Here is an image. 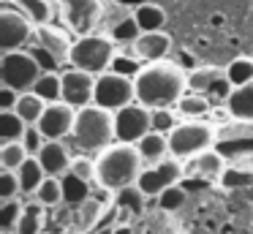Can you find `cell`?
Here are the masks:
<instances>
[{
    "label": "cell",
    "mask_w": 253,
    "mask_h": 234,
    "mask_svg": "<svg viewBox=\"0 0 253 234\" xmlns=\"http://www.w3.org/2000/svg\"><path fill=\"white\" fill-rule=\"evenodd\" d=\"M136 85V101L150 109L158 106H171L180 101V95L188 90V74L177 63L169 60H153L144 63L142 71L133 76Z\"/></svg>",
    "instance_id": "cell-1"
},
{
    "label": "cell",
    "mask_w": 253,
    "mask_h": 234,
    "mask_svg": "<svg viewBox=\"0 0 253 234\" xmlns=\"http://www.w3.org/2000/svg\"><path fill=\"white\" fill-rule=\"evenodd\" d=\"M142 155H139V147L131 144V141H112L109 147L98 152L95 158V183L104 190L115 193V190L126 188V185H133L142 174Z\"/></svg>",
    "instance_id": "cell-2"
},
{
    "label": "cell",
    "mask_w": 253,
    "mask_h": 234,
    "mask_svg": "<svg viewBox=\"0 0 253 234\" xmlns=\"http://www.w3.org/2000/svg\"><path fill=\"white\" fill-rule=\"evenodd\" d=\"M71 136L82 152H101L112 141H117L115 112L98 106V103H87V106L77 109V123H74Z\"/></svg>",
    "instance_id": "cell-3"
},
{
    "label": "cell",
    "mask_w": 253,
    "mask_h": 234,
    "mask_svg": "<svg viewBox=\"0 0 253 234\" xmlns=\"http://www.w3.org/2000/svg\"><path fill=\"white\" fill-rule=\"evenodd\" d=\"M115 54H117V47H115L112 38L87 33V36H79L77 41H74L68 63H71L74 68H82V71H87V74L98 76V74H104V71L112 68Z\"/></svg>",
    "instance_id": "cell-4"
},
{
    "label": "cell",
    "mask_w": 253,
    "mask_h": 234,
    "mask_svg": "<svg viewBox=\"0 0 253 234\" xmlns=\"http://www.w3.org/2000/svg\"><path fill=\"white\" fill-rule=\"evenodd\" d=\"M215 147V128L202 120H188L177 123L174 131H169V152L180 161H188L191 155Z\"/></svg>",
    "instance_id": "cell-5"
},
{
    "label": "cell",
    "mask_w": 253,
    "mask_h": 234,
    "mask_svg": "<svg viewBox=\"0 0 253 234\" xmlns=\"http://www.w3.org/2000/svg\"><path fill=\"white\" fill-rule=\"evenodd\" d=\"M41 74L44 71H41V65L30 54V49L28 52H22V49L3 52V57H0V82L14 87V90H19V93L33 90V85L39 82Z\"/></svg>",
    "instance_id": "cell-6"
},
{
    "label": "cell",
    "mask_w": 253,
    "mask_h": 234,
    "mask_svg": "<svg viewBox=\"0 0 253 234\" xmlns=\"http://www.w3.org/2000/svg\"><path fill=\"white\" fill-rule=\"evenodd\" d=\"M133 101H136V85H133V76L117 74V71H112V68L95 76L93 103L117 112V109L128 106V103H133Z\"/></svg>",
    "instance_id": "cell-7"
},
{
    "label": "cell",
    "mask_w": 253,
    "mask_h": 234,
    "mask_svg": "<svg viewBox=\"0 0 253 234\" xmlns=\"http://www.w3.org/2000/svg\"><path fill=\"white\" fill-rule=\"evenodd\" d=\"M215 147H218L229 161L253 152V120L229 117L223 125L215 128Z\"/></svg>",
    "instance_id": "cell-8"
},
{
    "label": "cell",
    "mask_w": 253,
    "mask_h": 234,
    "mask_svg": "<svg viewBox=\"0 0 253 234\" xmlns=\"http://www.w3.org/2000/svg\"><path fill=\"white\" fill-rule=\"evenodd\" d=\"M182 177H185V166L180 163V158L169 155V158H164V161L150 163L147 169H142L136 185L147 193V199H158L166 188L177 185Z\"/></svg>",
    "instance_id": "cell-9"
},
{
    "label": "cell",
    "mask_w": 253,
    "mask_h": 234,
    "mask_svg": "<svg viewBox=\"0 0 253 234\" xmlns=\"http://www.w3.org/2000/svg\"><path fill=\"white\" fill-rule=\"evenodd\" d=\"M153 131V109L144 103H128L115 112V134L117 141H131L136 144L144 134Z\"/></svg>",
    "instance_id": "cell-10"
},
{
    "label": "cell",
    "mask_w": 253,
    "mask_h": 234,
    "mask_svg": "<svg viewBox=\"0 0 253 234\" xmlns=\"http://www.w3.org/2000/svg\"><path fill=\"white\" fill-rule=\"evenodd\" d=\"M30 38H36V25L22 11H14L11 3H6L0 11V52L22 49Z\"/></svg>",
    "instance_id": "cell-11"
},
{
    "label": "cell",
    "mask_w": 253,
    "mask_h": 234,
    "mask_svg": "<svg viewBox=\"0 0 253 234\" xmlns=\"http://www.w3.org/2000/svg\"><path fill=\"white\" fill-rule=\"evenodd\" d=\"M101 14H104V3L101 0H60V16L66 27L77 36H87L101 25Z\"/></svg>",
    "instance_id": "cell-12"
},
{
    "label": "cell",
    "mask_w": 253,
    "mask_h": 234,
    "mask_svg": "<svg viewBox=\"0 0 253 234\" xmlns=\"http://www.w3.org/2000/svg\"><path fill=\"white\" fill-rule=\"evenodd\" d=\"M74 123H77V106L66 101H52L46 103L44 114L36 125L41 128V134L46 139H66L74 134Z\"/></svg>",
    "instance_id": "cell-13"
},
{
    "label": "cell",
    "mask_w": 253,
    "mask_h": 234,
    "mask_svg": "<svg viewBox=\"0 0 253 234\" xmlns=\"http://www.w3.org/2000/svg\"><path fill=\"white\" fill-rule=\"evenodd\" d=\"M63 101L71 103V106L82 109L87 103H93L95 95V74H87L82 68H66L63 71Z\"/></svg>",
    "instance_id": "cell-14"
},
{
    "label": "cell",
    "mask_w": 253,
    "mask_h": 234,
    "mask_svg": "<svg viewBox=\"0 0 253 234\" xmlns=\"http://www.w3.org/2000/svg\"><path fill=\"white\" fill-rule=\"evenodd\" d=\"M188 87L196 93H204L210 98H229V93L234 90L226 76V68H215V65H202V68H193L188 74Z\"/></svg>",
    "instance_id": "cell-15"
},
{
    "label": "cell",
    "mask_w": 253,
    "mask_h": 234,
    "mask_svg": "<svg viewBox=\"0 0 253 234\" xmlns=\"http://www.w3.org/2000/svg\"><path fill=\"white\" fill-rule=\"evenodd\" d=\"M229 166V158L218 150V147H207V150L196 152L185 161V174H193V177H204V180H220L223 169Z\"/></svg>",
    "instance_id": "cell-16"
},
{
    "label": "cell",
    "mask_w": 253,
    "mask_h": 234,
    "mask_svg": "<svg viewBox=\"0 0 253 234\" xmlns=\"http://www.w3.org/2000/svg\"><path fill=\"white\" fill-rule=\"evenodd\" d=\"M36 44L44 47V49H49L60 63H66V60L71 57L74 41L68 38L66 27H57V25H52V22H46V25H36Z\"/></svg>",
    "instance_id": "cell-17"
},
{
    "label": "cell",
    "mask_w": 253,
    "mask_h": 234,
    "mask_svg": "<svg viewBox=\"0 0 253 234\" xmlns=\"http://www.w3.org/2000/svg\"><path fill=\"white\" fill-rule=\"evenodd\" d=\"M39 161L46 169V174H52V177H63L71 169V155H68L63 139H46L44 147L39 150Z\"/></svg>",
    "instance_id": "cell-18"
},
{
    "label": "cell",
    "mask_w": 253,
    "mask_h": 234,
    "mask_svg": "<svg viewBox=\"0 0 253 234\" xmlns=\"http://www.w3.org/2000/svg\"><path fill=\"white\" fill-rule=\"evenodd\" d=\"M171 47V38L166 36L164 30H147L133 41V54L142 57L144 63H153V60H161Z\"/></svg>",
    "instance_id": "cell-19"
},
{
    "label": "cell",
    "mask_w": 253,
    "mask_h": 234,
    "mask_svg": "<svg viewBox=\"0 0 253 234\" xmlns=\"http://www.w3.org/2000/svg\"><path fill=\"white\" fill-rule=\"evenodd\" d=\"M139 147V155H142L144 163H158L164 158H169V134H161V131H150L144 134L142 139L136 141Z\"/></svg>",
    "instance_id": "cell-20"
},
{
    "label": "cell",
    "mask_w": 253,
    "mask_h": 234,
    "mask_svg": "<svg viewBox=\"0 0 253 234\" xmlns=\"http://www.w3.org/2000/svg\"><path fill=\"white\" fill-rule=\"evenodd\" d=\"M174 109H177V114H180V117L199 120V117H207V114L212 112V98L204 95V93L191 90V93H182L180 101L174 103Z\"/></svg>",
    "instance_id": "cell-21"
},
{
    "label": "cell",
    "mask_w": 253,
    "mask_h": 234,
    "mask_svg": "<svg viewBox=\"0 0 253 234\" xmlns=\"http://www.w3.org/2000/svg\"><path fill=\"white\" fill-rule=\"evenodd\" d=\"M46 210H49V207L41 204L39 199L22 204V215H19V223H17V234H44Z\"/></svg>",
    "instance_id": "cell-22"
},
{
    "label": "cell",
    "mask_w": 253,
    "mask_h": 234,
    "mask_svg": "<svg viewBox=\"0 0 253 234\" xmlns=\"http://www.w3.org/2000/svg\"><path fill=\"white\" fill-rule=\"evenodd\" d=\"M226 109L231 117H242V120H253V82L242 87H234L226 98Z\"/></svg>",
    "instance_id": "cell-23"
},
{
    "label": "cell",
    "mask_w": 253,
    "mask_h": 234,
    "mask_svg": "<svg viewBox=\"0 0 253 234\" xmlns=\"http://www.w3.org/2000/svg\"><path fill=\"white\" fill-rule=\"evenodd\" d=\"M17 174H19V183H22V193H36L39 185L46 180V169L41 166L39 155L25 158V163L17 169Z\"/></svg>",
    "instance_id": "cell-24"
},
{
    "label": "cell",
    "mask_w": 253,
    "mask_h": 234,
    "mask_svg": "<svg viewBox=\"0 0 253 234\" xmlns=\"http://www.w3.org/2000/svg\"><path fill=\"white\" fill-rule=\"evenodd\" d=\"M84 199H90V183L77 177L74 172H66L63 174V204L77 210Z\"/></svg>",
    "instance_id": "cell-25"
},
{
    "label": "cell",
    "mask_w": 253,
    "mask_h": 234,
    "mask_svg": "<svg viewBox=\"0 0 253 234\" xmlns=\"http://www.w3.org/2000/svg\"><path fill=\"white\" fill-rule=\"evenodd\" d=\"M104 212H106V201L90 196V199H84L82 204L77 207V226L84 229V232H93V229H98Z\"/></svg>",
    "instance_id": "cell-26"
},
{
    "label": "cell",
    "mask_w": 253,
    "mask_h": 234,
    "mask_svg": "<svg viewBox=\"0 0 253 234\" xmlns=\"http://www.w3.org/2000/svg\"><path fill=\"white\" fill-rule=\"evenodd\" d=\"M144 199H147V193L136 183L115 190V204L120 207V212H128V215H139L144 210Z\"/></svg>",
    "instance_id": "cell-27"
},
{
    "label": "cell",
    "mask_w": 253,
    "mask_h": 234,
    "mask_svg": "<svg viewBox=\"0 0 253 234\" xmlns=\"http://www.w3.org/2000/svg\"><path fill=\"white\" fill-rule=\"evenodd\" d=\"M14 109H17V114L28 125H36L41 120V114H44V109H46V101L39 95V93L28 90V93L19 95V101H17V106H14Z\"/></svg>",
    "instance_id": "cell-28"
},
{
    "label": "cell",
    "mask_w": 253,
    "mask_h": 234,
    "mask_svg": "<svg viewBox=\"0 0 253 234\" xmlns=\"http://www.w3.org/2000/svg\"><path fill=\"white\" fill-rule=\"evenodd\" d=\"M28 123L17 114V109H0V139L3 141H17L25 136Z\"/></svg>",
    "instance_id": "cell-29"
},
{
    "label": "cell",
    "mask_w": 253,
    "mask_h": 234,
    "mask_svg": "<svg viewBox=\"0 0 253 234\" xmlns=\"http://www.w3.org/2000/svg\"><path fill=\"white\" fill-rule=\"evenodd\" d=\"M33 93H39L46 103L52 101H63V76L57 71H44L39 76V82L33 85Z\"/></svg>",
    "instance_id": "cell-30"
},
{
    "label": "cell",
    "mask_w": 253,
    "mask_h": 234,
    "mask_svg": "<svg viewBox=\"0 0 253 234\" xmlns=\"http://www.w3.org/2000/svg\"><path fill=\"white\" fill-rule=\"evenodd\" d=\"M218 183L223 185L226 190L251 188V185H253V172H251V169H245V166H240V163H234V161H231L229 166L223 169V174H220V180H218Z\"/></svg>",
    "instance_id": "cell-31"
},
{
    "label": "cell",
    "mask_w": 253,
    "mask_h": 234,
    "mask_svg": "<svg viewBox=\"0 0 253 234\" xmlns=\"http://www.w3.org/2000/svg\"><path fill=\"white\" fill-rule=\"evenodd\" d=\"M133 16H136L139 27H142L144 33L147 30H161V27L166 25V11L161 8V5H155L153 0L144 3V5H139V8L133 11Z\"/></svg>",
    "instance_id": "cell-32"
},
{
    "label": "cell",
    "mask_w": 253,
    "mask_h": 234,
    "mask_svg": "<svg viewBox=\"0 0 253 234\" xmlns=\"http://www.w3.org/2000/svg\"><path fill=\"white\" fill-rule=\"evenodd\" d=\"M28 155H30V150L25 147L22 139H17V141H3V147H0V166L17 172V169L25 163V158H28Z\"/></svg>",
    "instance_id": "cell-33"
},
{
    "label": "cell",
    "mask_w": 253,
    "mask_h": 234,
    "mask_svg": "<svg viewBox=\"0 0 253 234\" xmlns=\"http://www.w3.org/2000/svg\"><path fill=\"white\" fill-rule=\"evenodd\" d=\"M33 196L46 207H63V177L46 174V180L39 185V190H36Z\"/></svg>",
    "instance_id": "cell-34"
},
{
    "label": "cell",
    "mask_w": 253,
    "mask_h": 234,
    "mask_svg": "<svg viewBox=\"0 0 253 234\" xmlns=\"http://www.w3.org/2000/svg\"><path fill=\"white\" fill-rule=\"evenodd\" d=\"M226 76H229L231 87H242L253 82V60L251 57H234L226 65Z\"/></svg>",
    "instance_id": "cell-35"
},
{
    "label": "cell",
    "mask_w": 253,
    "mask_h": 234,
    "mask_svg": "<svg viewBox=\"0 0 253 234\" xmlns=\"http://www.w3.org/2000/svg\"><path fill=\"white\" fill-rule=\"evenodd\" d=\"M17 5L33 25H46V22H52V5L46 3V0H17Z\"/></svg>",
    "instance_id": "cell-36"
},
{
    "label": "cell",
    "mask_w": 253,
    "mask_h": 234,
    "mask_svg": "<svg viewBox=\"0 0 253 234\" xmlns=\"http://www.w3.org/2000/svg\"><path fill=\"white\" fill-rule=\"evenodd\" d=\"M142 27H139V22H136V16H128V19H123L120 25H115L109 30V38L115 44H128V47H133V41H136L139 36H142Z\"/></svg>",
    "instance_id": "cell-37"
},
{
    "label": "cell",
    "mask_w": 253,
    "mask_h": 234,
    "mask_svg": "<svg viewBox=\"0 0 253 234\" xmlns=\"http://www.w3.org/2000/svg\"><path fill=\"white\" fill-rule=\"evenodd\" d=\"M19 215H22V204L17 199H6L0 207V234H11L17 232Z\"/></svg>",
    "instance_id": "cell-38"
},
{
    "label": "cell",
    "mask_w": 253,
    "mask_h": 234,
    "mask_svg": "<svg viewBox=\"0 0 253 234\" xmlns=\"http://www.w3.org/2000/svg\"><path fill=\"white\" fill-rule=\"evenodd\" d=\"M188 201V190L182 188V183H177V185H171V188H166L164 193L158 196V204H161V210H166V212H174V210H180L182 204Z\"/></svg>",
    "instance_id": "cell-39"
},
{
    "label": "cell",
    "mask_w": 253,
    "mask_h": 234,
    "mask_svg": "<svg viewBox=\"0 0 253 234\" xmlns=\"http://www.w3.org/2000/svg\"><path fill=\"white\" fill-rule=\"evenodd\" d=\"M22 193V183H19V174L11 169H3L0 172V199H17Z\"/></svg>",
    "instance_id": "cell-40"
},
{
    "label": "cell",
    "mask_w": 253,
    "mask_h": 234,
    "mask_svg": "<svg viewBox=\"0 0 253 234\" xmlns=\"http://www.w3.org/2000/svg\"><path fill=\"white\" fill-rule=\"evenodd\" d=\"M68 172H74L77 177L87 180V183H95V174H98V169H95V158H90V152L87 155H74Z\"/></svg>",
    "instance_id": "cell-41"
},
{
    "label": "cell",
    "mask_w": 253,
    "mask_h": 234,
    "mask_svg": "<svg viewBox=\"0 0 253 234\" xmlns=\"http://www.w3.org/2000/svg\"><path fill=\"white\" fill-rule=\"evenodd\" d=\"M131 14H133V8H128V5H120L117 0H112V5H106L104 14H101V25H104L106 30H112V27L120 25L123 19H128Z\"/></svg>",
    "instance_id": "cell-42"
},
{
    "label": "cell",
    "mask_w": 253,
    "mask_h": 234,
    "mask_svg": "<svg viewBox=\"0 0 253 234\" xmlns=\"http://www.w3.org/2000/svg\"><path fill=\"white\" fill-rule=\"evenodd\" d=\"M139 60H142V57H136V54L131 57V52H128V54H120V52H117L115 60H112V71H117V74H126V76H136L139 71H142V63H139Z\"/></svg>",
    "instance_id": "cell-43"
},
{
    "label": "cell",
    "mask_w": 253,
    "mask_h": 234,
    "mask_svg": "<svg viewBox=\"0 0 253 234\" xmlns=\"http://www.w3.org/2000/svg\"><path fill=\"white\" fill-rule=\"evenodd\" d=\"M174 125H177V117H174V112H171V106L153 109V131L169 134V131H174Z\"/></svg>",
    "instance_id": "cell-44"
},
{
    "label": "cell",
    "mask_w": 253,
    "mask_h": 234,
    "mask_svg": "<svg viewBox=\"0 0 253 234\" xmlns=\"http://www.w3.org/2000/svg\"><path fill=\"white\" fill-rule=\"evenodd\" d=\"M30 54H33V57H36V63L41 65V71H57V68H60V65H63L60 60H57L55 54L49 52V49L39 47V44H36V47L30 49Z\"/></svg>",
    "instance_id": "cell-45"
},
{
    "label": "cell",
    "mask_w": 253,
    "mask_h": 234,
    "mask_svg": "<svg viewBox=\"0 0 253 234\" xmlns=\"http://www.w3.org/2000/svg\"><path fill=\"white\" fill-rule=\"evenodd\" d=\"M22 141H25V147L30 150V155H39V150L44 147L46 136L41 134V128H39V125H28V131H25Z\"/></svg>",
    "instance_id": "cell-46"
},
{
    "label": "cell",
    "mask_w": 253,
    "mask_h": 234,
    "mask_svg": "<svg viewBox=\"0 0 253 234\" xmlns=\"http://www.w3.org/2000/svg\"><path fill=\"white\" fill-rule=\"evenodd\" d=\"M19 95H22L19 90H14V87H8V85H0V109H14L19 101Z\"/></svg>",
    "instance_id": "cell-47"
},
{
    "label": "cell",
    "mask_w": 253,
    "mask_h": 234,
    "mask_svg": "<svg viewBox=\"0 0 253 234\" xmlns=\"http://www.w3.org/2000/svg\"><path fill=\"white\" fill-rule=\"evenodd\" d=\"M117 3H120V5H128V8H133V11H136L139 5L150 3V0H117Z\"/></svg>",
    "instance_id": "cell-48"
},
{
    "label": "cell",
    "mask_w": 253,
    "mask_h": 234,
    "mask_svg": "<svg viewBox=\"0 0 253 234\" xmlns=\"http://www.w3.org/2000/svg\"><path fill=\"white\" fill-rule=\"evenodd\" d=\"M115 234H131V226H126V223H117V226H115Z\"/></svg>",
    "instance_id": "cell-49"
},
{
    "label": "cell",
    "mask_w": 253,
    "mask_h": 234,
    "mask_svg": "<svg viewBox=\"0 0 253 234\" xmlns=\"http://www.w3.org/2000/svg\"><path fill=\"white\" fill-rule=\"evenodd\" d=\"M60 234H84V229H63Z\"/></svg>",
    "instance_id": "cell-50"
},
{
    "label": "cell",
    "mask_w": 253,
    "mask_h": 234,
    "mask_svg": "<svg viewBox=\"0 0 253 234\" xmlns=\"http://www.w3.org/2000/svg\"><path fill=\"white\" fill-rule=\"evenodd\" d=\"M3 3H17V0H3Z\"/></svg>",
    "instance_id": "cell-51"
},
{
    "label": "cell",
    "mask_w": 253,
    "mask_h": 234,
    "mask_svg": "<svg viewBox=\"0 0 253 234\" xmlns=\"http://www.w3.org/2000/svg\"><path fill=\"white\" fill-rule=\"evenodd\" d=\"M101 3H112V0H101Z\"/></svg>",
    "instance_id": "cell-52"
},
{
    "label": "cell",
    "mask_w": 253,
    "mask_h": 234,
    "mask_svg": "<svg viewBox=\"0 0 253 234\" xmlns=\"http://www.w3.org/2000/svg\"><path fill=\"white\" fill-rule=\"evenodd\" d=\"M11 234H17V232H11Z\"/></svg>",
    "instance_id": "cell-53"
}]
</instances>
